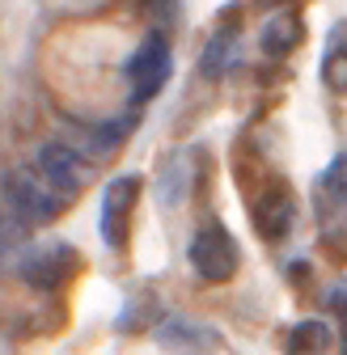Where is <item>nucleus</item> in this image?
Instances as JSON below:
<instances>
[{"mask_svg":"<svg viewBox=\"0 0 347 355\" xmlns=\"http://www.w3.org/2000/svg\"><path fill=\"white\" fill-rule=\"evenodd\" d=\"M5 199H9V216L22 220V225H51L64 203L38 173H26V169L5 173Z\"/></svg>","mask_w":347,"mask_h":355,"instance_id":"obj_1","label":"nucleus"},{"mask_svg":"<svg viewBox=\"0 0 347 355\" xmlns=\"http://www.w3.org/2000/svg\"><path fill=\"white\" fill-rule=\"evenodd\" d=\"M191 266L199 271V279H208V284H229L237 275V266H242V250H237L233 233L225 225L199 229L195 241H191Z\"/></svg>","mask_w":347,"mask_h":355,"instance_id":"obj_2","label":"nucleus"},{"mask_svg":"<svg viewBox=\"0 0 347 355\" xmlns=\"http://www.w3.org/2000/svg\"><path fill=\"white\" fill-rule=\"evenodd\" d=\"M169 42H165V34L161 30H153L140 47H136V55L127 60V80H132V106H144V102H153L161 89H165V80H169Z\"/></svg>","mask_w":347,"mask_h":355,"instance_id":"obj_3","label":"nucleus"},{"mask_svg":"<svg viewBox=\"0 0 347 355\" xmlns=\"http://www.w3.org/2000/svg\"><path fill=\"white\" fill-rule=\"evenodd\" d=\"M34 169H38V178H42V182H47L60 199H72L76 191L90 187V178H94V165L85 161L76 148L60 144V140H51V144H42V148H38Z\"/></svg>","mask_w":347,"mask_h":355,"instance_id":"obj_4","label":"nucleus"},{"mask_svg":"<svg viewBox=\"0 0 347 355\" xmlns=\"http://www.w3.org/2000/svg\"><path fill=\"white\" fill-rule=\"evenodd\" d=\"M140 191H144L140 173H119V178L106 182V195H102V241L110 250H123L127 225H132V207L140 203Z\"/></svg>","mask_w":347,"mask_h":355,"instance_id":"obj_5","label":"nucleus"},{"mask_svg":"<svg viewBox=\"0 0 347 355\" xmlns=\"http://www.w3.org/2000/svg\"><path fill=\"white\" fill-rule=\"evenodd\" d=\"M81 271V254L68 241H51V245H38L26 262H22V279L38 292H60L68 279H76Z\"/></svg>","mask_w":347,"mask_h":355,"instance_id":"obj_6","label":"nucleus"},{"mask_svg":"<svg viewBox=\"0 0 347 355\" xmlns=\"http://www.w3.org/2000/svg\"><path fill=\"white\" fill-rule=\"evenodd\" d=\"M292 220H296V207H292L288 187H271L267 195H258V203H254V229H258V237L284 241L292 233Z\"/></svg>","mask_w":347,"mask_h":355,"instance_id":"obj_7","label":"nucleus"},{"mask_svg":"<svg viewBox=\"0 0 347 355\" xmlns=\"http://www.w3.org/2000/svg\"><path fill=\"white\" fill-rule=\"evenodd\" d=\"M301 38H305V30H301L296 13H276V17L263 21V30H258V42H263L267 55H288Z\"/></svg>","mask_w":347,"mask_h":355,"instance_id":"obj_8","label":"nucleus"},{"mask_svg":"<svg viewBox=\"0 0 347 355\" xmlns=\"http://www.w3.org/2000/svg\"><path fill=\"white\" fill-rule=\"evenodd\" d=\"M330 347H335L330 326L318 322V318L292 326V334H288V355H330Z\"/></svg>","mask_w":347,"mask_h":355,"instance_id":"obj_9","label":"nucleus"},{"mask_svg":"<svg viewBox=\"0 0 347 355\" xmlns=\"http://www.w3.org/2000/svg\"><path fill=\"white\" fill-rule=\"evenodd\" d=\"M237 34H233V26H225V30H216L212 34V42H208V51H203V60H199V68H203V76H221L225 68H229V55H233V42Z\"/></svg>","mask_w":347,"mask_h":355,"instance_id":"obj_10","label":"nucleus"},{"mask_svg":"<svg viewBox=\"0 0 347 355\" xmlns=\"http://www.w3.org/2000/svg\"><path fill=\"white\" fill-rule=\"evenodd\" d=\"M132 127H136V110H127L119 123H102V127L94 131V153H98V157L115 153V148L127 140V131H132Z\"/></svg>","mask_w":347,"mask_h":355,"instance_id":"obj_11","label":"nucleus"},{"mask_svg":"<svg viewBox=\"0 0 347 355\" xmlns=\"http://www.w3.org/2000/svg\"><path fill=\"white\" fill-rule=\"evenodd\" d=\"M318 203H326V207H339L343 203V157H335L330 165H326V173L318 178Z\"/></svg>","mask_w":347,"mask_h":355,"instance_id":"obj_12","label":"nucleus"},{"mask_svg":"<svg viewBox=\"0 0 347 355\" xmlns=\"http://www.w3.org/2000/svg\"><path fill=\"white\" fill-rule=\"evenodd\" d=\"M322 76L330 89H343V26L330 30V47H326V60H322Z\"/></svg>","mask_w":347,"mask_h":355,"instance_id":"obj_13","label":"nucleus"},{"mask_svg":"<svg viewBox=\"0 0 347 355\" xmlns=\"http://www.w3.org/2000/svg\"><path fill=\"white\" fill-rule=\"evenodd\" d=\"M149 9H153L157 17H169V13H174V0H149Z\"/></svg>","mask_w":347,"mask_h":355,"instance_id":"obj_14","label":"nucleus"}]
</instances>
